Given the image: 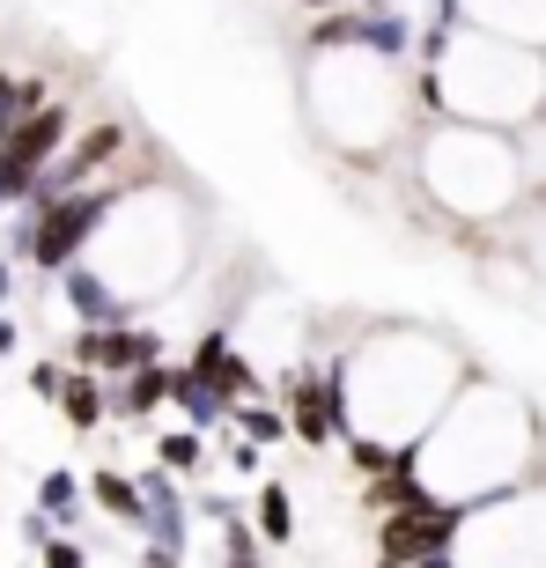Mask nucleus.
Wrapping results in <instances>:
<instances>
[{
    "label": "nucleus",
    "mask_w": 546,
    "mask_h": 568,
    "mask_svg": "<svg viewBox=\"0 0 546 568\" xmlns=\"http://www.w3.org/2000/svg\"><path fill=\"white\" fill-rule=\"evenodd\" d=\"M111 422H148L155 406L170 399V362H148V369H127V377H111Z\"/></svg>",
    "instance_id": "6"
},
{
    "label": "nucleus",
    "mask_w": 546,
    "mask_h": 568,
    "mask_svg": "<svg viewBox=\"0 0 546 568\" xmlns=\"http://www.w3.org/2000/svg\"><path fill=\"white\" fill-rule=\"evenodd\" d=\"M38 561L44 568H89V547H82V539H67V531H52V539L38 547Z\"/></svg>",
    "instance_id": "14"
},
{
    "label": "nucleus",
    "mask_w": 546,
    "mask_h": 568,
    "mask_svg": "<svg viewBox=\"0 0 546 568\" xmlns=\"http://www.w3.org/2000/svg\"><path fill=\"white\" fill-rule=\"evenodd\" d=\"M259 465H266V450H259V443H244V436H236V443H230V473H259Z\"/></svg>",
    "instance_id": "16"
},
{
    "label": "nucleus",
    "mask_w": 546,
    "mask_h": 568,
    "mask_svg": "<svg viewBox=\"0 0 546 568\" xmlns=\"http://www.w3.org/2000/svg\"><path fill=\"white\" fill-rule=\"evenodd\" d=\"M414 568H458V561H451V554H421Z\"/></svg>",
    "instance_id": "19"
},
{
    "label": "nucleus",
    "mask_w": 546,
    "mask_h": 568,
    "mask_svg": "<svg viewBox=\"0 0 546 568\" xmlns=\"http://www.w3.org/2000/svg\"><path fill=\"white\" fill-rule=\"evenodd\" d=\"M111 200H119V185H82L67 200H52V207H30V222L16 230V258L60 281L74 258H89L97 230L111 222Z\"/></svg>",
    "instance_id": "1"
},
{
    "label": "nucleus",
    "mask_w": 546,
    "mask_h": 568,
    "mask_svg": "<svg viewBox=\"0 0 546 568\" xmlns=\"http://www.w3.org/2000/svg\"><path fill=\"white\" fill-rule=\"evenodd\" d=\"M52 406H60V422L74 428V436H97V428L111 422V392H104V377H89V369H67Z\"/></svg>",
    "instance_id": "7"
},
{
    "label": "nucleus",
    "mask_w": 546,
    "mask_h": 568,
    "mask_svg": "<svg viewBox=\"0 0 546 568\" xmlns=\"http://www.w3.org/2000/svg\"><path fill=\"white\" fill-rule=\"evenodd\" d=\"M230 422H236V436H244V443H259V450L289 443V414H281L273 399H244V406H230Z\"/></svg>",
    "instance_id": "10"
},
{
    "label": "nucleus",
    "mask_w": 546,
    "mask_h": 568,
    "mask_svg": "<svg viewBox=\"0 0 546 568\" xmlns=\"http://www.w3.org/2000/svg\"><path fill=\"white\" fill-rule=\"evenodd\" d=\"M82 495H89L97 509H104L111 525H133V531L148 525V495H141V473H119V465H89Z\"/></svg>",
    "instance_id": "5"
},
{
    "label": "nucleus",
    "mask_w": 546,
    "mask_h": 568,
    "mask_svg": "<svg viewBox=\"0 0 546 568\" xmlns=\"http://www.w3.org/2000/svg\"><path fill=\"white\" fill-rule=\"evenodd\" d=\"M8 355H22V325H16V311H0V362Z\"/></svg>",
    "instance_id": "17"
},
{
    "label": "nucleus",
    "mask_w": 546,
    "mask_h": 568,
    "mask_svg": "<svg viewBox=\"0 0 546 568\" xmlns=\"http://www.w3.org/2000/svg\"><path fill=\"white\" fill-rule=\"evenodd\" d=\"M252 531L266 539V547H289L295 539V495L281 480H266L259 487V509H252Z\"/></svg>",
    "instance_id": "9"
},
{
    "label": "nucleus",
    "mask_w": 546,
    "mask_h": 568,
    "mask_svg": "<svg viewBox=\"0 0 546 568\" xmlns=\"http://www.w3.org/2000/svg\"><path fill=\"white\" fill-rule=\"evenodd\" d=\"M38 104H52V97H44V82H8V74H0V133L16 126V119H30Z\"/></svg>",
    "instance_id": "13"
},
{
    "label": "nucleus",
    "mask_w": 546,
    "mask_h": 568,
    "mask_svg": "<svg viewBox=\"0 0 546 568\" xmlns=\"http://www.w3.org/2000/svg\"><path fill=\"white\" fill-rule=\"evenodd\" d=\"M155 473L200 480V473H208V436H200V428H163V436H155Z\"/></svg>",
    "instance_id": "8"
},
{
    "label": "nucleus",
    "mask_w": 546,
    "mask_h": 568,
    "mask_svg": "<svg viewBox=\"0 0 546 568\" xmlns=\"http://www.w3.org/2000/svg\"><path fill=\"white\" fill-rule=\"evenodd\" d=\"M38 517H52V525H74V517H82V480H74L67 465H52L38 480Z\"/></svg>",
    "instance_id": "11"
},
{
    "label": "nucleus",
    "mask_w": 546,
    "mask_h": 568,
    "mask_svg": "<svg viewBox=\"0 0 546 568\" xmlns=\"http://www.w3.org/2000/svg\"><path fill=\"white\" fill-rule=\"evenodd\" d=\"M295 8H333V0H295Z\"/></svg>",
    "instance_id": "20"
},
{
    "label": "nucleus",
    "mask_w": 546,
    "mask_h": 568,
    "mask_svg": "<svg viewBox=\"0 0 546 568\" xmlns=\"http://www.w3.org/2000/svg\"><path fill=\"white\" fill-rule=\"evenodd\" d=\"M67 133H74V104H38L30 119H16V126L0 133V148H8L22 170H44L67 148Z\"/></svg>",
    "instance_id": "4"
},
{
    "label": "nucleus",
    "mask_w": 546,
    "mask_h": 568,
    "mask_svg": "<svg viewBox=\"0 0 546 568\" xmlns=\"http://www.w3.org/2000/svg\"><path fill=\"white\" fill-rule=\"evenodd\" d=\"M259 561H266V539L244 517H222V568H259Z\"/></svg>",
    "instance_id": "12"
},
{
    "label": "nucleus",
    "mask_w": 546,
    "mask_h": 568,
    "mask_svg": "<svg viewBox=\"0 0 546 568\" xmlns=\"http://www.w3.org/2000/svg\"><path fill=\"white\" fill-rule=\"evenodd\" d=\"M60 377H67V362H60V355H44V362H30V392H38L44 406L60 399Z\"/></svg>",
    "instance_id": "15"
},
{
    "label": "nucleus",
    "mask_w": 546,
    "mask_h": 568,
    "mask_svg": "<svg viewBox=\"0 0 546 568\" xmlns=\"http://www.w3.org/2000/svg\"><path fill=\"white\" fill-rule=\"evenodd\" d=\"M141 568H185V554H178V547H148Z\"/></svg>",
    "instance_id": "18"
},
{
    "label": "nucleus",
    "mask_w": 546,
    "mask_h": 568,
    "mask_svg": "<svg viewBox=\"0 0 546 568\" xmlns=\"http://www.w3.org/2000/svg\"><path fill=\"white\" fill-rule=\"evenodd\" d=\"M67 369H89V377H127V369H148V362H163V333H148V325H74L60 347Z\"/></svg>",
    "instance_id": "3"
},
{
    "label": "nucleus",
    "mask_w": 546,
    "mask_h": 568,
    "mask_svg": "<svg viewBox=\"0 0 546 568\" xmlns=\"http://www.w3.org/2000/svg\"><path fill=\"white\" fill-rule=\"evenodd\" d=\"M458 525H465V509L443 503V495H428L414 509H384L377 517V568H414L421 554H451Z\"/></svg>",
    "instance_id": "2"
}]
</instances>
